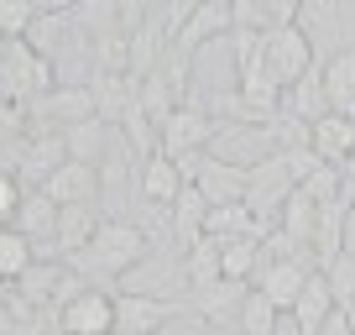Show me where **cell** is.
<instances>
[{
	"mask_svg": "<svg viewBox=\"0 0 355 335\" xmlns=\"http://www.w3.org/2000/svg\"><path fill=\"white\" fill-rule=\"evenodd\" d=\"M32 262H37L32 241L21 231H11V225H0V283H21V272Z\"/></svg>",
	"mask_w": 355,
	"mask_h": 335,
	"instance_id": "26",
	"label": "cell"
},
{
	"mask_svg": "<svg viewBox=\"0 0 355 335\" xmlns=\"http://www.w3.org/2000/svg\"><path fill=\"white\" fill-rule=\"evenodd\" d=\"M204 220H209V199H204L193 183H183V194H178L173 204V220H167V231L178 236V246H193L204 236Z\"/></svg>",
	"mask_w": 355,
	"mask_h": 335,
	"instance_id": "21",
	"label": "cell"
},
{
	"mask_svg": "<svg viewBox=\"0 0 355 335\" xmlns=\"http://www.w3.org/2000/svg\"><path fill=\"white\" fill-rule=\"evenodd\" d=\"M313 335H355V325H350V314H345V309H334V314H329V320H324Z\"/></svg>",
	"mask_w": 355,
	"mask_h": 335,
	"instance_id": "31",
	"label": "cell"
},
{
	"mask_svg": "<svg viewBox=\"0 0 355 335\" xmlns=\"http://www.w3.org/2000/svg\"><path fill=\"white\" fill-rule=\"evenodd\" d=\"M136 189H141V199H146V204H157V210H173L178 194H183V173H178L173 157L152 152V157L141 163V173H136Z\"/></svg>",
	"mask_w": 355,
	"mask_h": 335,
	"instance_id": "12",
	"label": "cell"
},
{
	"mask_svg": "<svg viewBox=\"0 0 355 335\" xmlns=\"http://www.w3.org/2000/svg\"><path fill=\"white\" fill-rule=\"evenodd\" d=\"M178 278V262L173 257H141L131 272L121 278V293H136V299H167V283Z\"/></svg>",
	"mask_w": 355,
	"mask_h": 335,
	"instance_id": "19",
	"label": "cell"
},
{
	"mask_svg": "<svg viewBox=\"0 0 355 335\" xmlns=\"http://www.w3.org/2000/svg\"><path fill=\"white\" fill-rule=\"evenodd\" d=\"M16 210H21V183H16V173L0 168V225H11Z\"/></svg>",
	"mask_w": 355,
	"mask_h": 335,
	"instance_id": "30",
	"label": "cell"
},
{
	"mask_svg": "<svg viewBox=\"0 0 355 335\" xmlns=\"http://www.w3.org/2000/svg\"><path fill=\"white\" fill-rule=\"evenodd\" d=\"M277 304H272V299H266V293H245V299H241V314H235V325H241V335H272V330H277Z\"/></svg>",
	"mask_w": 355,
	"mask_h": 335,
	"instance_id": "27",
	"label": "cell"
},
{
	"mask_svg": "<svg viewBox=\"0 0 355 335\" xmlns=\"http://www.w3.org/2000/svg\"><path fill=\"white\" fill-rule=\"evenodd\" d=\"M313 220H319V204H313L303 189H293L288 204H282V215H277V231L288 236V241L309 246V241H313Z\"/></svg>",
	"mask_w": 355,
	"mask_h": 335,
	"instance_id": "25",
	"label": "cell"
},
{
	"mask_svg": "<svg viewBox=\"0 0 355 335\" xmlns=\"http://www.w3.org/2000/svg\"><path fill=\"white\" fill-rule=\"evenodd\" d=\"M345 257H355V194L345 204Z\"/></svg>",
	"mask_w": 355,
	"mask_h": 335,
	"instance_id": "32",
	"label": "cell"
},
{
	"mask_svg": "<svg viewBox=\"0 0 355 335\" xmlns=\"http://www.w3.org/2000/svg\"><path fill=\"white\" fill-rule=\"evenodd\" d=\"M214 115L204 111L199 100H183L162 126H157V152L162 157H193V152H209L214 142Z\"/></svg>",
	"mask_w": 355,
	"mask_h": 335,
	"instance_id": "4",
	"label": "cell"
},
{
	"mask_svg": "<svg viewBox=\"0 0 355 335\" xmlns=\"http://www.w3.org/2000/svg\"><path fill=\"white\" fill-rule=\"evenodd\" d=\"M105 142H110V126H100V121H78V126H68V131H63L68 163L100 168V163H105Z\"/></svg>",
	"mask_w": 355,
	"mask_h": 335,
	"instance_id": "24",
	"label": "cell"
},
{
	"mask_svg": "<svg viewBox=\"0 0 355 335\" xmlns=\"http://www.w3.org/2000/svg\"><path fill=\"white\" fill-rule=\"evenodd\" d=\"M245 283H230V278H220V283H209V288H193V309L204 314L209 325H225V320H235L241 314V299H245Z\"/></svg>",
	"mask_w": 355,
	"mask_h": 335,
	"instance_id": "20",
	"label": "cell"
},
{
	"mask_svg": "<svg viewBox=\"0 0 355 335\" xmlns=\"http://www.w3.org/2000/svg\"><path fill=\"white\" fill-rule=\"evenodd\" d=\"M11 231H21L26 241H32V252H37V241H53V231H58V204L47 199L42 189L21 194V210H16Z\"/></svg>",
	"mask_w": 355,
	"mask_h": 335,
	"instance_id": "17",
	"label": "cell"
},
{
	"mask_svg": "<svg viewBox=\"0 0 355 335\" xmlns=\"http://www.w3.org/2000/svg\"><path fill=\"white\" fill-rule=\"evenodd\" d=\"M324 272V283H329V293H334V304H340V309H350L355 304V257H334L329 268H319Z\"/></svg>",
	"mask_w": 355,
	"mask_h": 335,
	"instance_id": "29",
	"label": "cell"
},
{
	"mask_svg": "<svg viewBox=\"0 0 355 335\" xmlns=\"http://www.w3.org/2000/svg\"><path fill=\"white\" fill-rule=\"evenodd\" d=\"M173 320L167 299H136V293H115V335H162Z\"/></svg>",
	"mask_w": 355,
	"mask_h": 335,
	"instance_id": "10",
	"label": "cell"
},
{
	"mask_svg": "<svg viewBox=\"0 0 355 335\" xmlns=\"http://www.w3.org/2000/svg\"><path fill=\"white\" fill-rule=\"evenodd\" d=\"M256 262H261V236H230V241H220V278L251 288Z\"/></svg>",
	"mask_w": 355,
	"mask_h": 335,
	"instance_id": "22",
	"label": "cell"
},
{
	"mask_svg": "<svg viewBox=\"0 0 355 335\" xmlns=\"http://www.w3.org/2000/svg\"><path fill=\"white\" fill-rule=\"evenodd\" d=\"M141 257H152V246H146V231H141L136 220H121V215H110V220H100L94 241H89L84 252L73 257V272H78L84 283H94V278L121 283Z\"/></svg>",
	"mask_w": 355,
	"mask_h": 335,
	"instance_id": "1",
	"label": "cell"
},
{
	"mask_svg": "<svg viewBox=\"0 0 355 335\" xmlns=\"http://www.w3.org/2000/svg\"><path fill=\"white\" fill-rule=\"evenodd\" d=\"M37 22V0H0V37L6 42H21Z\"/></svg>",
	"mask_w": 355,
	"mask_h": 335,
	"instance_id": "28",
	"label": "cell"
},
{
	"mask_svg": "<svg viewBox=\"0 0 355 335\" xmlns=\"http://www.w3.org/2000/svg\"><path fill=\"white\" fill-rule=\"evenodd\" d=\"M220 37H230V0H193L189 22H183V32L173 37L167 53H173L178 63H189L204 42H220Z\"/></svg>",
	"mask_w": 355,
	"mask_h": 335,
	"instance_id": "6",
	"label": "cell"
},
{
	"mask_svg": "<svg viewBox=\"0 0 355 335\" xmlns=\"http://www.w3.org/2000/svg\"><path fill=\"white\" fill-rule=\"evenodd\" d=\"M42 194L63 210V204H94L100 199V168H89V163H63L53 173V179L42 183Z\"/></svg>",
	"mask_w": 355,
	"mask_h": 335,
	"instance_id": "11",
	"label": "cell"
},
{
	"mask_svg": "<svg viewBox=\"0 0 355 335\" xmlns=\"http://www.w3.org/2000/svg\"><path fill=\"white\" fill-rule=\"evenodd\" d=\"M58 335H115V293L78 288L68 304H58Z\"/></svg>",
	"mask_w": 355,
	"mask_h": 335,
	"instance_id": "5",
	"label": "cell"
},
{
	"mask_svg": "<svg viewBox=\"0 0 355 335\" xmlns=\"http://www.w3.org/2000/svg\"><path fill=\"white\" fill-rule=\"evenodd\" d=\"M261 68L277 79V90H293L309 68H319V53H313L309 32L293 22V26H277V32L261 37Z\"/></svg>",
	"mask_w": 355,
	"mask_h": 335,
	"instance_id": "2",
	"label": "cell"
},
{
	"mask_svg": "<svg viewBox=\"0 0 355 335\" xmlns=\"http://www.w3.org/2000/svg\"><path fill=\"white\" fill-rule=\"evenodd\" d=\"M309 272H313V262H266V268H256L251 288L266 293V299H272L282 314H288L293 304H298V293H303V283H309Z\"/></svg>",
	"mask_w": 355,
	"mask_h": 335,
	"instance_id": "9",
	"label": "cell"
},
{
	"mask_svg": "<svg viewBox=\"0 0 355 335\" xmlns=\"http://www.w3.org/2000/svg\"><path fill=\"white\" fill-rule=\"evenodd\" d=\"M309 152L319 157L324 168H350L355 163V115H324V121L309 126Z\"/></svg>",
	"mask_w": 355,
	"mask_h": 335,
	"instance_id": "7",
	"label": "cell"
},
{
	"mask_svg": "<svg viewBox=\"0 0 355 335\" xmlns=\"http://www.w3.org/2000/svg\"><path fill=\"white\" fill-rule=\"evenodd\" d=\"M0 90H6V105L11 100H42L53 95V63L37 58L26 42H6L0 47Z\"/></svg>",
	"mask_w": 355,
	"mask_h": 335,
	"instance_id": "3",
	"label": "cell"
},
{
	"mask_svg": "<svg viewBox=\"0 0 355 335\" xmlns=\"http://www.w3.org/2000/svg\"><path fill=\"white\" fill-rule=\"evenodd\" d=\"M37 111L53 115V121H63V131H68V126H78V121H94V95L78 90V84H68V90L42 95V100H37Z\"/></svg>",
	"mask_w": 355,
	"mask_h": 335,
	"instance_id": "23",
	"label": "cell"
},
{
	"mask_svg": "<svg viewBox=\"0 0 355 335\" xmlns=\"http://www.w3.org/2000/svg\"><path fill=\"white\" fill-rule=\"evenodd\" d=\"M334 309H340V304H334V293H329V283H324V272L313 268V272H309V283H303V293H298V304H293L288 314L303 325V335H313Z\"/></svg>",
	"mask_w": 355,
	"mask_h": 335,
	"instance_id": "18",
	"label": "cell"
},
{
	"mask_svg": "<svg viewBox=\"0 0 355 335\" xmlns=\"http://www.w3.org/2000/svg\"><path fill=\"white\" fill-rule=\"evenodd\" d=\"M319 79H324V100H329V111L334 115H355V47L329 53L319 63Z\"/></svg>",
	"mask_w": 355,
	"mask_h": 335,
	"instance_id": "14",
	"label": "cell"
},
{
	"mask_svg": "<svg viewBox=\"0 0 355 335\" xmlns=\"http://www.w3.org/2000/svg\"><path fill=\"white\" fill-rule=\"evenodd\" d=\"M193 189L209 199V210H220V204H241L245 199V168H235V163H225V157L204 152L199 173H193Z\"/></svg>",
	"mask_w": 355,
	"mask_h": 335,
	"instance_id": "8",
	"label": "cell"
},
{
	"mask_svg": "<svg viewBox=\"0 0 355 335\" xmlns=\"http://www.w3.org/2000/svg\"><path fill=\"white\" fill-rule=\"evenodd\" d=\"M272 335H303V325L293 320V314H277V330H272Z\"/></svg>",
	"mask_w": 355,
	"mask_h": 335,
	"instance_id": "33",
	"label": "cell"
},
{
	"mask_svg": "<svg viewBox=\"0 0 355 335\" xmlns=\"http://www.w3.org/2000/svg\"><path fill=\"white\" fill-rule=\"evenodd\" d=\"M68 163V147H63V131H37L32 142H26V152H21V173L42 189L47 179H53L58 168Z\"/></svg>",
	"mask_w": 355,
	"mask_h": 335,
	"instance_id": "16",
	"label": "cell"
},
{
	"mask_svg": "<svg viewBox=\"0 0 355 335\" xmlns=\"http://www.w3.org/2000/svg\"><path fill=\"white\" fill-rule=\"evenodd\" d=\"M94 204H63L58 210V231H53V246L63 252V257H78L89 241H94V231H100V220H94Z\"/></svg>",
	"mask_w": 355,
	"mask_h": 335,
	"instance_id": "15",
	"label": "cell"
},
{
	"mask_svg": "<svg viewBox=\"0 0 355 335\" xmlns=\"http://www.w3.org/2000/svg\"><path fill=\"white\" fill-rule=\"evenodd\" d=\"M89 95H94V121L100 126H121L125 111L136 105V79L131 74H94Z\"/></svg>",
	"mask_w": 355,
	"mask_h": 335,
	"instance_id": "13",
	"label": "cell"
}]
</instances>
